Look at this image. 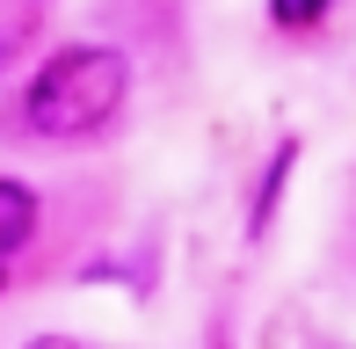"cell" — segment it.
Returning a JSON list of instances; mask_svg holds the SVG:
<instances>
[{"instance_id":"277c9868","label":"cell","mask_w":356,"mask_h":349,"mask_svg":"<svg viewBox=\"0 0 356 349\" xmlns=\"http://www.w3.org/2000/svg\"><path fill=\"white\" fill-rule=\"evenodd\" d=\"M29 349H73V342H58V335H44V342H29Z\"/></svg>"},{"instance_id":"3957f363","label":"cell","mask_w":356,"mask_h":349,"mask_svg":"<svg viewBox=\"0 0 356 349\" xmlns=\"http://www.w3.org/2000/svg\"><path fill=\"white\" fill-rule=\"evenodd\" d=\"M320 8H327V0H277V15H284V22H298V15H305V22H313Z\"/></svg>"},{"instance_id":"5b68a950","label":"cell","mask_w":356,"mask_h":349,"mask_svg":"<svg viewBox=\"0 0 356 349\" xmlns=\"http://www.w3.org/2000/svg\"><path fill=\"white\" fill-rule=\"evenodd\" d=\"M8 51H15V44H8V37H0V66H8Z\"/></svg>"},{"instance_id":"7a4b0ae2","label":"cell","mask_w":356,"mask_h":349,"mask_svg":"<svg viewBox=\"0 0 356 349\" xmlns=\"http://www.w3.org/2000/svg\"><path fill=\"white\" fill-rule=\"evenodd\" d=\"M29 233H37V197L22 182H0V255L29 247Z\"/></svg>"},{"instance_id":"6da1fadb","label":"cell","mask_w":356,"mask_h":349,"mask_svg":"<svg viewBox=\"0 0 356 349\" xmlns=\"http://www.w3.org/2000/svg\"><path fill=\"white\" fill-rule=\"evenodd\" d=\"M124 95H131V58L109 51V44H73V51L37 66L22 117L37 138H80V131H102L124 109Z\"/></svg>"}]
</instances>
